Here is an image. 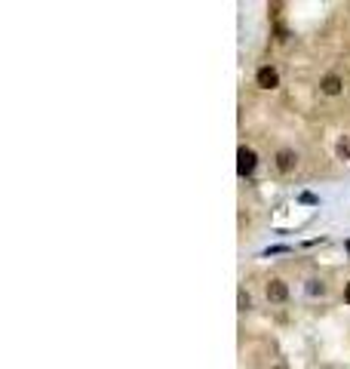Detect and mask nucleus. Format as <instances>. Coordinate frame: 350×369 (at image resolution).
Segmentation results:
<instances>
[{
  "label": "nucleus",
  "instance_id": "1a4fd4ad",
  "mask_svg": "<svg viewBox=\"0 0 350 369\" xmlns=\"http://www.w3.org/2000/svg\"><path fill=\"white\" fill-rule=\"evenodd\" d=\"M344 302H347V305H350V283H347V286H344Z\"/></svg>",
  "mask_w": 350,
  "mask_h": 369
},
{
  "label": "nucleus",
  "instance_id": "7ed1b4c3",
  "mask_svg": "<svg viewBox=\"0 0 350 369\" xmlns=\"http://www.w3.org/2000/svg\"><path fill=\"white\" fill-rule=\"evenodd\" d=\"M295 163H298V154H295V151H289V148L276 151V169H280V172H292Z\"/></svg>",
  "mask_w": 350,
  "mask_h": 369
},
{
  "label": "nucleus",
  "instance_id": "0eeeda50",
  "mask_svg": "<svg viewBox=\"0 0 350 369\" xmlns=\"http://www.w3.org/2000/svg\"><path fill=\"white\" fill-rule=\"evenodd\" d=\"M307 289H310V292H313V295H317V292H320V295H323V292H326V286H323V283H320V280H310V286H307Z\"/></svg>",
  "mask_w": 350,
  "mask_h": 369
},
{
  "label": "nucleus",
  "instance_id": "39448f33",
  "mask_svg": "<svg viewBox=\"0 0 350 369\" xmlns=\"http://www.w3.org/2000/svg\"><path fill=\"white\" fill-rule=\"evenodd\" d=\"M320 86H323V93H326V96H338L344 83H341V77H338V74H329V77H323V83H320Z\"/></svg>",
  "mask_w": 350,
  "mask_h": 369
},
{
  "label": "nucleus",
  "instance_id": "f03ea898",
  "mask_svg": "<svg viewBox=\"0 0 350 369\" xmlns=\"http://www.w3.org/2000/svg\"><path fill=\"white\" fill-rule=\"evenodd\" d=\"M255 83L261 86V90H276V86H280V74H276V68L264 65V68H258V74H255Z\"/></svg>",
  "mask_w": 350,
  "mask_h": 369
},
{
  "label": "nucleus",
  "instance_id": "423d86ee",
  "mask_svg": "<svg viewBox=\"0 0 350 369\" xmlns=\"http://www.w3.org/2000/svg\"><path fill=\"white\" fill-rule=\"evenodd\" d=\"M246 308H252V298L249 292H239V311H246Z\"/></svg>",
  "mask_w": 350,
  "mask_h": 369
},
{
  "label": "nucleus",
  "instance_id": "20e7f679",
  "mask_svg": "<svg viewBox=\"0 0 350 369\" xmlns=\"http://www.w3.org/2000/svg\"><path fill=\"white\" fill-rule=\"evenodd\" d=\"M267 298H270V302H286V298H289L286 280H270V283H267Z\"/></svg>",
  "mask_w": 350,
  "mask_h": 369
},
{
  "label": "nucleus",
  "instance_id": "f257e3e1",
  "mask_svg": "<svg viewBox=\"0 0 350 369\" xmlns=\"http://www.w3.org/2000/svg\"><path fill=\"white\" fill-rule=\"evenodd\" d=\"M255 163H258V154H255L252 148L243 145V148L236 151V172H239V175H252V172H255Z\"/></svg>",
  "mask_w": 350,
  "mask_h": 369
},
{
  "label": "nucleus",
  "instance_id": "6e6552de",
  "mask_svg": "<svg viewBox=\"0 0 350 369\" xmlns=\"http://www.w3.org/2000/svg\"><path fill=\"white\" fill-rule=\"evenodd\" d=\"M338 154H341V157H350V142H347V138L338 145Z\"/></svg>",
  "mask_w": 350,
  "mask_h": 369
},
{
  "label": "nucleus",
  "instance_id": "9d476101",
  "mask_svg": "<svg viewBox=\"0 0 350 369\" xmlns=\"http://www.w3.org/2000/svg\"><path fill=\"white\" fill-rule=\"evenodd\" d=\"M273 369H283V366H273Z\"/></svg>",
  "mask_w": 350,
  "mask_h": 369
}]
</instances>
